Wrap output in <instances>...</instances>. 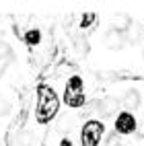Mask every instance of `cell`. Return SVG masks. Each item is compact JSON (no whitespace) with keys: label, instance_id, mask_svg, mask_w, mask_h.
<instances>
[{"label":"cell","instance_id":"obj_1","mask_svg":"<svg viewBox=\"0 0 144 146\" xmlns=\"http://www.w3.org/2000/svg\"><path fill=\"white\" fill-rule=\"evenodd\" d=\"M58 109H60V99H58L56 91L47 84L37 86V109H35V117L39 123H47L56 117Z\"/></svg>","mask_w":144,"mask_h":146},{"label":"cell","instance_id":"obj_2","mask_svg":"<svg viewBox=\"0 0 144 146\" xmlns=\"http://www.w3.org/2000/svg\"><path fill=\"white\" fill-rule=\"evenodd\" d=\"M103 132H105V125L101 121L89 119L80 130V144L82 146H99V142L103 138Z\"/></svg>","mask_w":144,"mask_h":146},{"label":"cell","instance_id":"obj_3","mask_svg":"<svg viewBox=\"0 0 144 146\" xmlns=\"http://www.w3.org/2000/svg\"><path fill=\"white\" fill-rule=\"evenodd\" d=\"M138 128V123H136V117L130 113V111H121L117 115V119H115V132L117 134H123V136H128V134H134Z\"/></svg>","mask_w":144,"mask_h":146},{"label":"cell","instance_id":"obj_4","mask_svg":"<svg viewBox=\"0 0 144 146\" xmlns=\"http://www.w3.org/2000/svg\"><path fill=\"white\" fill-rule=\"evenodd\" d=\"M103 41H105V45H107L109 50H121V47H123V43H126V37H123V33L109 29V31L105 33Z\"/></svg>","mask_w":144,"mask_h":146},{"label":"cell","instance_id":"obj_5","mask_svg":"<svg viewBox=\"0 0 144 146\" xmlns=\"http://www.w3.org/2000/svg\"><path fill=\"white\" fill-rule=\"evenodd\" d=\"M130 27H132V19H130L126 13H115V15L111 17V29H113V31L126 33Z\"/></svg>","mask_w":144,"mask_h":146},{"label":"cell","instance_id":"obj_6","mask_svg":"<svg viewBox=\"0 0 144 146\" xmlns=\"http://www.w3.org/2000/svg\"><path fill=\"white\" fill-rule=\"evenodd\" d=\"M123 105H126V111L132 113L136 107H140V93L134 91V89H130L126 95H123Z\"/></svg>","mask_w":144,"mask_h":146},{"label":"cell","instance_id":"obj_7","mask_svg":"<svg viewBox=\"0 0 144 146\" xmlns=\"http://www.w3.org/2000/svg\"><path fill=\"white\" fill-rule=\"evenodd\" d=\"M64 103L68 107H82L86 103V97H84V93H68V91H64Z\"/></svg>","mask_w":144,"mask_h":146},{"label":"cell","instance_id":"obj_8","mask_svg":"<svg viewBox=\"0 0 144 146\" xmlns=\"http://www.w3.org/2000/svg\"><path fill=\"white\" fill-rule=\"evenodd\" d=\"M66 91L68 93H82V78L78 74H74L68 78V82H66Z\"/></svg>","mask_w":144,"mask_h":146},{"label":"cell","instance_id":"obj_9","mask_svg":"<svg viewBox=\"0 0 144 146\" xmlns=\"http://www.w3.org/2000/svg\"><path fill=\"white\" fill-rule=\"evenodd\" d=\"M74 47H76V52H78V56L84 58L86 54H89V41H86V37L84 35H78L74 39Z\"/></svg>","mask_w":144,"mask_h":146},{"label":"cell","instance_id":"obj_10","mask_svg":"<svg viewBox=\"0 0 144 146\" xmlns=\"http://www.w3.org/2000/svg\"><path fill=\"white\" fill-rule=\"evenodd\" d=\"M41 41V31L39 29H31V31L25 33V43L27 45H37Z\"/></svg>","mask_w":144,"mask_h":146},{"label":"cell","instance_id":"obj_11","mask_svg":"<svg viewBox=\"0 0 144 146\" xmlns=\"http://www.w3.org/2000/svg\"><path fill=\"white\" fill-rule=\"evenodd\" d=\"M126 35H128V41H130V43H136V41L140 39V35H142V27L136 25V23H132V27L126 31Z\"/></svg>","mask_w":144,"mask_h":146},{"label":"cell","instance_id":"obj_12","mask_svg":"<svg viewBox=\"0 0 144 146\" xmlns=\"http://www.w3.org/2000/svg\"><path fill=\"white\" fill-rule=\"evenodd\" d=\"M97 27V15L95 13H82V17H80V27L82 29H86V27Z\"/></svg>","mask_w":144,"mask_h":146},{"label":"cell","instance_id":"obj_13","mask_svg":"<svg viewBox=\"0 0 144 146\" xmlns=\"http://www.w3.org/2000/svg\"><path fill=\"white\" fill-rule=\"evenodd\" d=\"M13 60H15V56H0V76H2L4 70L13 64Z\"/></svg>","mask_w":144,"mask_h":146},{"label":"cell","instance_id":"obj_14","mask_svg":"<svg viewBox=\"0 0 144 146\" xmlns=\"http://www.w3.org/2000/svg\"><path fill=\"white\" fill-rule=\"evenodd\" d=\"M19 142H21V146H29V144H31V136H29V134H21Z\"/></svg>","mask_w":144,"mask_h":146},{"label":"cell","instance_id":"obj_15","mask_svg":"<svg viewBox=\"0 0 144 146\" xmlns=\"http://www.w3.org/2000/svg\"><path fill=\"white\" fill-rule=\"evenodd\" d=\"M117 138H119L117 134H111L109 138H107V146H117Z\"/></svg>","mask_w":144,"mask_h":146},{"label":"cell","instance_id":"obj_16","mask_svg":"<svg viewBox=\"0 0 144 146\" xmlns=\"http://www.w3.org/2000/svg\"><path fill=\"white\" fill-rule=\"evenodd\" d=\"M8 111V105H6V101H0V115H4Z\"/></svg>","mask_w":144,"mask_h":146},{"label":"cell","instance_id":"obj_17","mask_svg":"<svg viewBox=\"0 0 144 146\" xmlns=\"http://www.w3.org/2000/svg\"><path fill=\"white\" fill-rule=\"evenodd\" d=\"M60 146H72V142H70V140H68V138H64V140H62V142H60Z\"/></svg>","mask_w":144,"mask_h":146},{"label":"cell","instance_id":"obj_18","mask_svg":"<svg viewBox=\"0 0 144 146\" xmlns=\"http://www.w3.org/2000/svg\"><path fill=\"white\" fill-rule=\"evenodd\" d=\"M140 136H144V119H142V125H140Z\"/></svg>","mask_w":144,"mask_h":146}]
</instances>
